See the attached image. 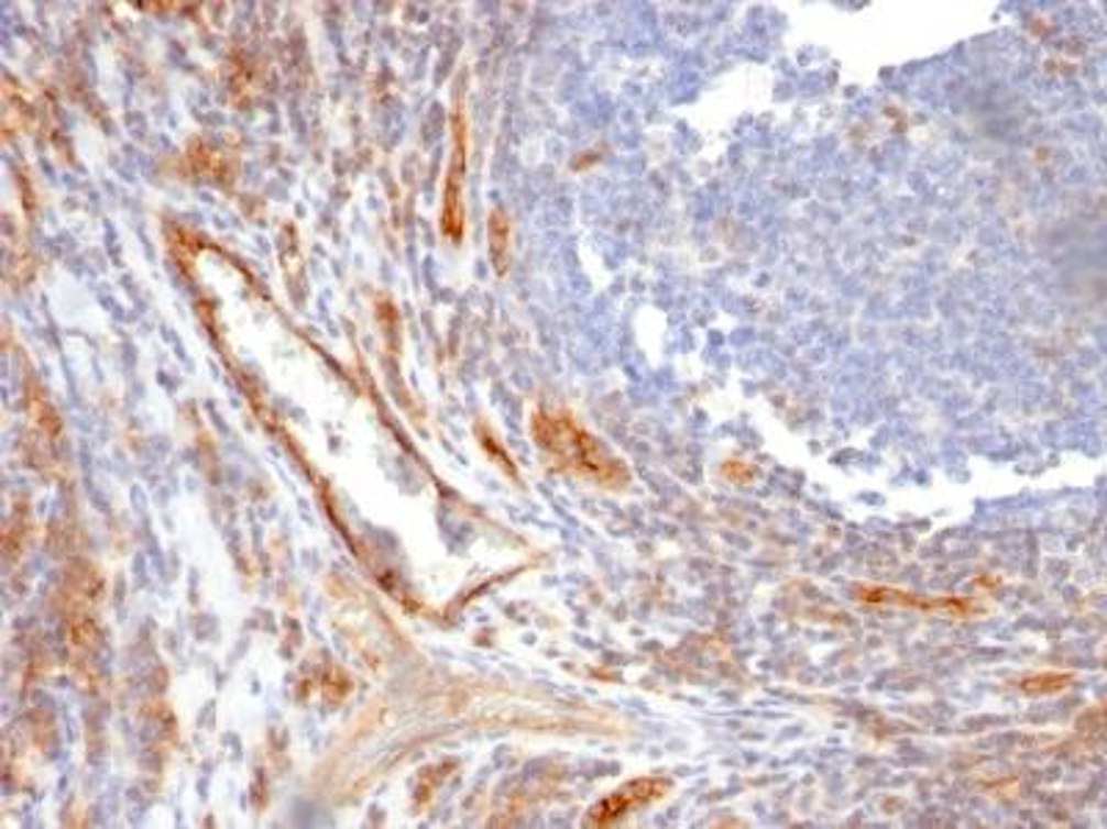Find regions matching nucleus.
<instances>
[{"label":"nucleus","mask_w":1107,"mask_h":829,"mask_svg":"<svg viewBox=\"0 0 1107 829\" xmlns=\"http://www.w3.org/2000/svg\"><path fill=\"white\" fill-rule=\"evenodd\" d=\"M856 597L862 603H873V606H902L925 614H953V617H966L977 608L969 600H961V597H919L913 592L897 589V586H856Z\"/></svg>","instance_id":"4"},{"label":"nucleus","mask_w":1107,"mask_h":829,"mask_svg":"<svg viewBox=\"0 0 1107 829\" xmlns=\"http://www.w3.org/2000/svg\"><path fill=\"white\" fill-rule=\"evenodd\" d=\"M451 133H454V153H451L449 177L443 186V205H440V230L449 241L460 244L465 233V217H463V177L465 166H469V122H465L463 106L454 109V120H451Z\"/></svg>","instance_id":"2"},{"label":"nucleus","mask_w":1107,"mask_h":829,"mask_svg":"<svg viewBox=\"0 0 1107 829\" xmlns=\"http://www.w3.org/2000/svg\"><path fill=\"white\" fill-rule=\"evenodd\" d=\"M720 473H723V478H728V482H736V484L750 482V476H754L750 465H745V462H739V460H728L723 467H720Z\"/></svg>","instance_id":"8"},{"label":"nucleus","mask_w":1107,"mask_h":829,"mask_svg":"<svg viewBox=\"0 0 1107 829\" xmlns=\"http://www.w3.org/2000/svg\"><path fill=\"white\" fill-rule=\"evenodd\" d=\"M670 791V780L665 777H637L623 783L604 799L595 802L588 813V827H612V824L623 821L639 807H648L654 802L662 799Z\"/></svg>","instance_id":"3"},{"label":"nucleus","mask_w":1107,"mask_h":829,"mask_svg":"<svg viewBox=\"0 0 1107 829\" xmlns=\"http://www.w3.org/2000/svg\"><path fill=\"white\" fill-rule=\"evenodd\" d=\"M1072 681L1074 677L1068 675V672L1046 670V672H1033V675H1024L1022 681H1019V688H1022L1024 694H1030V697H1050V694H1057V692H1063V688L1072 686Z\"/></svg>","instance_id":"6"},{"label":"nucleus","mask_w":1107,"mask_h":829,"mask_svg":"<svg viewBox=\"0 0 1107 829\" xmlns=\"http://www.w3.org/2000/svg\"><path fill=\"white\" fill-rule=\"evenodd\" d=\"M480 440H482V445H485L487 454L493 456V462H496V465H502V467H504V473H507V476L518 478V471H515V465H513V462H509V456L504 454L502 449H498L496 440H493V434H491V432H482V438H480Z\"/></svg>","instance_id":"7"},{"label":"nucleus","mask_w":1107,"mask_h":829,"mask_svg":"<svg viewBox=\"0 0 1107 829\" xmlns=\"http://www.w3.org/2000/svg\"><path fill=\"white\" fill-rule=\"evenodd\" d=\"M531 438L542 454L571 476L584 478L601 489H626L628 471L617 456H612L588 429L573 421L562 409H535L531 412Z\"/></svg>","instance_id":"1"},{"label":"nucleus","mask_w":1107,"mask_h":829,"mask_svg":"<svg viewBox=\"0 0 1107 829\" xmlns=\"http://www.w3.org/2000/svg\"><path fill=\"white\" fill-rule=\"evenodd\" d=\"M487 235H491L493 266H496L498 274H504L507 272V263H509V235H513V228H509V219L504 217L502 211L491 213Z\"/></svg>","instance_id":"5"}]
</instances>
